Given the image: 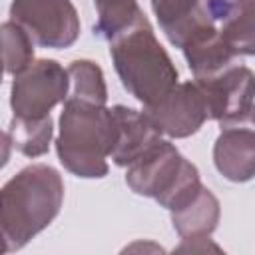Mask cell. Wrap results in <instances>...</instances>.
Returning <instances> with one entry per match:
<instances>
[{
	"label": "cell",
	"instance_id": "cell-1",
	"mask_svg": "<svg viewBox=\"0 0 255 255\" xmlns=\"http://www.w3.org/2000/svg\"><path fill=\"white\" fill-rule=\"evenodd\" d=\"M62 203L64 181L58 169L46 163L20 169L0 191L2 251L22 249L58 217Z\"/></svg>",
	"mask_w": 255,
	"mask_h": 255
},
{
	"label": "cell",
	"instance_id": "cell-2",
	"mask_svg": "<svg viewBox=\"0 0 255 255\" xmlns=\"http://www.w3.org/2000/svg\"><path fill=\"white\" fill-rule=\"evenodd\" d=\"M118 141V124L106 104L66 98L60 114L56 153L60 163L84 179L108 173V159Z\"/></svg>",
	"mask_w": 255,
	"mask_h": 255
},
{
	"label": "cell",
	"instance_id": "cell-3",
	"mask_svg": "<svg viewBox=\"0 0 255 255\" xmlns=\"http://www.w3.org/2000/svg\"><path fill=\"white\" fill-rule=\"evenodd\" d=\"M110 56L122 86L143 108L161 100L179 82L173 60L159 44L143 12L110 40Z\"/></svg>",
	"mask_w": 255,
	"mask_h": 255
},
{
	"label": "cell",
	"instance_id": "cell-4",
	"mask_svg": "<svg viewBox=\"0 0 255 255\" xmlns=\"http://www.w3.org/2000/svg\"><path fill=\"white\" fill-rule=\"evenodd\" d=\"M126 169L128 187L135 195L155 199L167 211L181 205L203 185L197 167L169 139H159Z\"/></svg>",
	"mask_w": 255,
	"mask_h": 255
},
{
	"label": "cell",
	"instance_id": "cell-5",
	"mask_svg": "<svg viewBox=\"0 0 255 255\" xmlns=\"http://www.w3.org/2000/svg\"><path fill=\"white\" fill-rule=\"evenodd\" d=\"M10 108L12 118L42 120L66 102L70 94V74L56 60H34L24 72L12 76Z\"/></svg>",
	"mask_w": 255,
	"mask_h": 255
},
{
	"label": "cell",
	"instance_id": "cell-6",
	"mask_svg": "<svg viewBox=\"0 0 255 255\" xmlns=\"http://www.w3.org/2000/svg\"><path fill=\"white\" fill-rule=\"evenodd\" d=\"M10 20L42 48H70L80 36V16L72 0H12Z\"/></svg>",
	"mask_w": 255,
	"mask_h": 255
},
{
	"label": "cell",
	"instance_id": "cell-7",
	"mask_svg": "<svg viewBox=\"0 0 255 255\" xmlns=\"http://www.w3.org/2000/svg\"><path fill=\"white\" fill-rule=\"evenodd\" d=\"M195 82L205 96L209 120H215L221 128L249 122L255 108V72L251 68L237 62Z\"/></svg>",
	"mask_w": 255,
	"mask_h": 255
},
{
	"label": "cell",
	"instance_id": "cell-8",
	"mask_svg": "<svg viewBox=\"0 0 255 255\" xmlns=\"http://www.w3.org/2000/svg\"><path fill=\"white\" fill-rule=\"evenodd\" d=\"M153 128L173 139H183L201 129L209 120L207 102L197 82H177L161 100L143 108Z\"/></svg>",
	"mask_w": 255,
	"mask_h": 255
},
{
	"label": "cell",
	"instance_id": "cell-9",
	"mask_svg": "<svg viewBox=\"0 0 255 255\" xmlns=\"http://www.w3.org/2000/svg\"><path fill=\"white\" fill-rule=\"evenodd\" d=\"M151 10L165 38L179 50L219 32L207 0H151Z\"/></svg>",
	"mask_w": 255,
	"mask_h": 255
},
{
	"label": "cell",
	"instance_id": "cell-10",
	"mask_svg": "<svg viewBox=\"0 0 255 255\" xmlns=\"http://www.w3.org/2000/svg\"><path fill=\"white\" fill-rule=\"evenodd\" d=\"M215 169L233 183L255 177V126L251 122L221 128L213 143Z\"/></svg>",
	"mask_w": 255,
	"mask_h": 255
},
{
	"label": "cell",
	"instance_id": "cell-11",
	"mask_svg": "<svg viewBox=\"0 0 255 255\" xmlns=\"http://www.w3.org/2000/svg\"><path fill=\"white\" fill-rule=\"evenodd\" d=\"M118 124V141L112 151V161L120 167H129L143 153H147L163 135L153 128L143 110H133L128 106L112 108Z\"/></svg>",
	"mask_w": 255,
	"mask_h": 255
},
{
	"label": "cell",
	"instance_id": "cell-12",
	"mask_svg": "<svg viewBox=\"0 0 255 255\" xmlns=\"http://www.w3.org/2000/svg\"><path fill=\"white\" fill-rule=\"evenodd\" d=\"M225 44L241 58L255 56V0H207Z\"/></svg>",
	"mask_w": 255,
	"mask_h": 255
},
{
	"label": "cell",
	"instance_id": "cell-13",
	"mask_svg": "<svg viewBox=\"0 0 255 255\" xmlns=\"http://www.w3.org/2000/svg\"><path fill=\"white\" fill-rule=\"evenodd\" d=\"M169 215L171 225L181 239H207L217 229L221 205L213 191L201 185L191 197L171 209Z\"/></svg>",
	"mask_w": 255,
	"mask_h": 255
},
{
	"label": "cell",
	"instance_id": "cell-14",
	"mask_svg": "<svg viewBox=\"0 0 255 255\" xmlns=\"http://www.w3.org/2000/svg\"><path fill=\"white\" fill-rule=\"evenodd\" d=\"M6 133L16 151H20L26 157H40L50 149L52 143V135H54L52 116H46L42 120L12 118Z\"/></svg>",
	"mask_w": 255,
	"mask_h": 255
},
{
	"label": "cell",
	"instance_id": "cell-15",
	"mask_svg": "<svg viewBox=\"0 0 255 255\" xmlns=\"http://www.w3.org/2000/svg\"><path fill=\"white\" fill-rule=\"evenodd\" d=\"M70 74V94L68 98L106 104L108 102V86L102 68L92 60H74L68 66Z\"/></svg>",
	"mask_w": 255,
	"mask_h": 255
},
{
	"label": "cell",
	"instance_id": "cell-16",
	"mask_svg": "<svg viewBox=\"0 0 255 255\" xmlns=\"http://www.w3.org/2000/svg\"><path fill=\"white\" fill-rule=\"evenodd\" d=\"M94 6L98 14L94 34L108 42L124 32L141 14L137 0H94Z\"/></svg>",
	"mask_w": 255,
	"mask_h": 255
},
{
	"label": "cell",
	"instance_id": "cell-17",
	"mask_svg": "<svg viewBox=\"0 0 255 255\" xmlns=\"http://www.w3.org/2000/svg\"><path fill=\"white\" fill-rule=\"evenodd\" d=\"M34 44L32 36L18 22L6 20L2 24V58L8 76L24 72L34 62Z\"/></svg>",
	"mask_w": 255,
	"mask_h": 255
},
{
	"label": "cell",
	"instance_id": "cell-18",
	"mask_svg": "<svg viewBox=\"0 0 255 255\" xmlns=\"http://www.w3.org/2000/svg\"><path fill=\"white\" fill-rule=\"evenodd\" d=\"M175 251H185V253H205V251H221V247L215 245L211 237H207V239H181V245H177Z\"/></svg>",
	"mask_w": 255,
	"mask_h": 255
},
{
	"label": "cell",
	"instance_id": "cell-19",
	"mask_svg": "<svg viewBox=\"0 0 255 255\" xmlns=\"http://www.w3.org/2000/svg\"><path fill=\"white\" fill-rule=\"evenodd\" d=\"M249 122L255 126V108H253V112H251V118H249Z\"/></svg>",
	"mask_w": 255,
	"mask_h": 255
}]
</instances>
